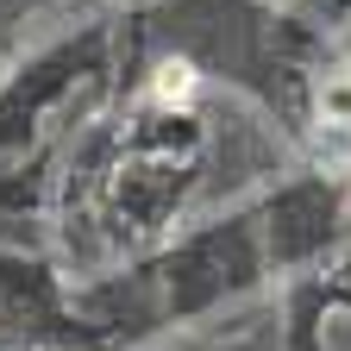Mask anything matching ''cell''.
<instances>
[{
	"label": "cell",
	"mask_w": 351,
	"mask_h": 351,
	"mask_svg": "<svg viewBox=\"0 0 351 351\" xmlns=\"http://www.w3.org/2000/svg\"><path fill=\"white\" fill-rule=\"evenodd\" d=\"M189 95H195V69H189V63L157 69V101H189Z\"/></svg>",
	"instance_id": "1"
}]
</instances>
